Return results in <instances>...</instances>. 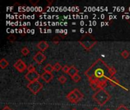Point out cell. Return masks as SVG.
Returning a JSON list of instances; mask_svg holds the SVG:
<instances>
[{"instance_id":"cell-1","label":"cell","mask_w":130,"mask_h":110,"mask_svg":"<svg viewBox=\"0 0 130 110\" xmlns=\"http://www.w3.org/2000/svg\"><path fill=\"white\" fill-rule=\"evenodd\" d=\"M85 75L88 78L90 87L94 90L104 89L107 81L112 78L110 74V67H109L102 59L99 58L85 72Z\"/></svg>"},{"instance_id":"cell-2","label":"cell","mask_w":130,"mask_h":110,"mask_svg":"<svg viewBox=\"0 0 130 110\" xmlns=\"http://www.w3.org/2000/svg\"><path fill=\"white\" fill-rule=\"evenodd\" d=\"M111 98L110 94L105 90V89H101L98 90L94 95L93 99L100 106H104Z\"/></svg>"},{"instance_id":"cell-3","label":"cell","mask_w":130,"mask_h":110,"mask_svg":"<svg viewBox=\"0 0 130 110\" xmlns=\"http://www.w3.org/2000/svg\"><path fill=\"white\" fill-rule=\"evenodd\" d=\"M79 43L86 51H89L97 44V41L91 34H85L79 40Z\"/></svg>"},{"instance_id":"cell-4","label":"cell","mask_w":130,"mask_h":110,"mask_svg":"<svg viewBox=\"0 0 130 110\" xmlns=\"http://www.w3.org/2000/svg\"><path fill=\"white\" fill-rule=\"evenodd\" d=\"M83 97H84L83 93L77 88H75L73 90H72L71 92H69L66 96L67 100L72 103H78L79 101H81L83 99Z\"/></svg>"},{"instance_id":"cell-5","label":"cell","mask_w":130,"mask_h":110,"mask_svg":"<svg viewBox=\"0 0 130 110\" xmlns=\"http://www.w3.org/2000/svg\"><path fill=\"white\" fill-rule=\"evenodd\" d=\"M27 87L30 90V91L34 95L38 93L43 89V84L39 80H37V81L32 82V83H29L27 85Z\"/></svg>"},{"instance_id":"cell-6","label":"cell","mask_w":130,"mask_h":110,"mask_svg":"<svg viewBox=\"0 0 130 110\" xmlns=\"http://www.w3.org/2000/svg\"><path fill=\"white\" fill-rule=\"evenodd\" d=\"M24 77L29 83H32V82L38 80L39 78L41 77V75H40V74L36 70V71H33V72H27L25 74Z\"/></svg>"},{"instance_id":"cell-7","label":"cell","mask_w":130,"mask_h":110,"mask_svg":"<svg viewBox=\"0 0 130 110\" xmlns=\"http://www.w3.org/2000/svg\"><path fill=\"white\" fill-rule=\"evenodd\" d=\"M14 67L20 73H23L24 72L25 70H27V66L26 65V64L21 60V59H18L14 64Z\"/></svg>"},{"instance_id":"cell-8","label":"cell","mask_w":130,"mask_h":110,"mask_svg":"<svg viewBox=\"0 0 130 110\" xmlns=\"http://www.w3.org/2000/svg\"><path fill=\"white\" fill-rule=\"evenodd\" d=\"M33 58H34V60L37 64H41L46 59V55H45L43 52L39 51V52L36 53V54L34 56Z\"/></svg>"},{"instance_id":"cell-9","label":"cell","mask_w":130,"mask_h":110,"mask_svg":"<svg viewBox=\"0 0 130 110\" xmlns=\"http://www.w3.org/2000/svg\"><path fill=\"white\" fill-rule=\"evenodd\" d=\"M37 48L40 50V51L43 52V51H45L46 49L49 48V44H48L46 41H40V42L37 44Z\"/></svg>"},{"instance_id":"cell-10","label":"cell","mask_w":130,"mask_h":110,"mask_svg":"<svg viewBox=\"0 0 130 110\" xmlns=\"http://www.w3.org/2000/svg\"><path fill=\"white\" fill-rule=\"evenodd\" d=\"M41 78H42L46 83H50V82H51V80L53 79V75L52 73H46V72H44L43 74H42Z\"/></svg>"},{"instance_id":"cell-11","label":"cell","mask_w":130,"mask_h":110,"mask_svg":"<svg viewBox=\"0 0 130 110\" xmlns=\"http://www.w3.org/2000/svg\"><path fill=\"white\" fill-rule=\"evenodd\" d=\"M68 74L72 78V77H74L75 75L78 74V70L75 66H72V67H70V68H69V72H68Z\"/></svg>"},{"instance_id":"cell-12","label":"cell","mask_w":130,"mask_h":110,"mask_svg":"<svg viewBox=\"0 0 130 110\" xmlns=\"http://www.w3.org/2000/svg\"><path fill=\"white\" fill-rule=\"evenodd\" d=\"M43 70L46 73H52L54 70V67L50 64H46L43 67Z\"/></svg>"},{"instance_id":"cell-13","label":"cell","mask_w":130,"mask_h":110,"mask_svg":"<svg viewBox=\"0 0 130 110\" xmlns=\"http://www.w3.org/2000/svg\"><path fill=\"white\" fill-rule=\"evenodd\" d=\"M8 64H9V63H8V61L5 58H2L0 60V67L2 69L6 68L8 66Z\"/></svg>"},{"instance_id":"cell-14","label":"cell","mask_w":130,"mask_h":110,"mask_svg":"<svg viewBox=\"0 0 130 110\" xmlns=\"http://www.w3.org/2000/svg\"><path fill=\"white\" fill-rule=\"evenodd\" d=\"M58 80H59V82L61 84H64V83H66V81H67V78H66L65 76L62 75V76L59 77Z\"/></svg>"},{"instance_id":"cell-15","label":"cell","mask_w":130,"mask_h":110,"mask_svg":"<svg viewBox=\"0 0 130 110\" xmlns=\"http://www.w3.org/2000/svg\"><path fill=\"white\" fill-rule=\"evenodd\" d=\"M29 53H30V50L28 49V47H22V49H21V54L24 56H27V54H29Z\"/></svg>"},{"instance_id":"cell-16","label":"cell","mask_w":130,"mask_h":110,"mask_svg":"<svg viewBox=\"0 0 130 110\" xmlns=\"http://www.w3.org/2000/svg\"><path fill=\"white\" fill-rule=\"evenodd\" d=\"M129 52L127 50H123V51H122V53H121L122 57H123V58H125V59H127V58L129 57Z\"/></svg>"},{"instance_id":"cell-17","label":"cell","mask_w":130,"mask_h":110,"mask_svg":"<svg viewBox=\"0 0 130 110\" xmlns=\"http://www.w3.org/2000/svg\"><path fill=\"white\" fill-rule=\"evenodd\" d=\"M53 67H54V70L55 71H59L62 68V67L61 66V64L59 63H56Z\"/></svg>"},{"instance_id":"cell-18","label":"cell","mask_w":130,"mask_h":110,"mask_svg":"<svg viewBox=\"0 0 130 110\" xmlns=\"http://www.w3.org/2000/svg\"><path fill=\"white\" fill-rule=\"evenodd\" d=\"M72 80H73L75 83H78V82H79V81L81 80L82 77H81V76H80L79 74H77V75H75L74 77H72Z\"/></svg>"},{"instance_id":"cell-19","label":"cell","mask_w":130,"mask_h":110,"mask_svg":"<svg viewBox=\"0 0 130 110\" xmlns=\"http://www.w3.org/2000/svg\"><path fill=\"white\" fill-rule=\"evenodd\" d=\"M110 83L113 85V86H116V85H119V82L117 81V79H115L114 77H112L111 79H110Z\"/></svg>"},{"instance_id":"cell-20","label":"cell","mask_w":130,"mask_h":110,"mask_svg":"<svg viewBox=\"0 0 130 110\" xmlns=\"http://www.w3.org/2000/svg\"><path fill=\"white\" fill-rule=\"evenodd\" d=\"M116 110H129L128 109V107H126L125 105H123V104H121V105H120L117 108V109Z\"/></svg>"},{"instance_id":"cell-21","label":"cell","mask_w":130,"mask_h":110,"mask_svg":"<svg viewBox=\"0 0 130 110\" xmlns=\"http://www.w3.org/2000/svg\"><path fill=\"white\" fill-rule=\"evenodd\" d=\"M116 74H117V70L113 67H110V74H111V77H113V76Z\"/></svg>"},{"instance_id":"cell-22","label":"cell","mask_w":130,"mask_h":110,"mask_svg":"<svg viewBox=\"0 0 130 110\" xmlns=\"http://www.w3.org/2000/svg\"><path fill=\"white\" fill-rule=\"evenodd\" d=\"M27 70H28V72H33V71H36L34 66V65H32V64H30V65H29V66L27 67Z\"/></svg>"},{"instance_id":"cell-23","label":"cell","mask_w":130,"mask_h":110,"mask_svg":"<svg viewBox=\"0 0 130 110\" xmlns=\"http://www.w3.org/2000/svg\"><path fill=\"white\" fill-rule=\"evenodd\" d=\"M69 68H70V67H68L67 65H65V66H63V67H62V70L64 73L68 74V72H69Z\"/></svg>"},{"instance_id":"cell-24","label":"cell","mask_w":130,"mask_h":110,"mask_svg":"<svg viewBox=\"0 0 130 110\" xmlns=\"http://www.w3.org/2000/svg\"><path fill=\"white\" fill-rule=\"evenodd\" d=\"M2 110H12V109H11L8 106H5Z\"/></svg>"},{"instance_id":"cell-25","label":"cell","mask_w":130,"mask_h":110,"mask_svg":"<svg viewBox=\"0 0 130 110\" xmlns=\"http://www.w3.org/2000/svg\"><path fill=\"white\" fill-rule=\"evenodd\" d=\"M92 110H101L99 108H98V107H95V108H94Z\"/></svg>"},{"instance_id":"cell-26","label":"cell","mask_w":130,"mask_h":110,"mask_svg":"<svg viewBox=\"0 0 130 110\" xmlns=\"http://www.w3.org/2000/svg\"><path fill=\"white\" fill-rule=\"evenodd\" d=\"M129 11H130V7H129ZM127 20L129 21V23H130V15H129V17H128V18H127Z\"/></svg>"},{"instance_id":"cell-27","label":"cell","mask_w":130,"mask_h":110,"mask_svg":"<svg viewBox=\"0 0 130 110\" xmlns=\"http://www.w3.org/2000/svg\"><path fill=\"white\" fill-rule=\"evenodd\" d=\"M105 110H110V109H106Z\"/></svg>"},{"instance_id":"cell-28","label":"cell","mask_w":130,"mask_h":110,"mask_svg":"<svg viewBox=\"0 0 130 110\" xmlns=\"http://www.w3.org/2000/svg\"><path fill=\"white\" fill-rule=\"evenodd\" d=\"M72 110H77V109H72Z\"/></svg>"}]
</instances>
